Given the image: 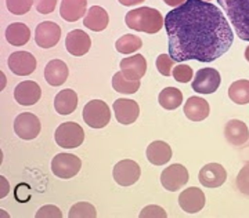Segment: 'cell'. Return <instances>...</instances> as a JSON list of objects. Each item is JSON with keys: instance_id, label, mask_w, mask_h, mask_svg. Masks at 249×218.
Segmentation results:
<instances>
[{"instance_id": "cell-38", "label": "cell", "mask_w": 249, "mask_h": 218, "mask_svg": "<svg viewBox=\"0 0 249 218\" xmlns=\"http://www.w3.org/2000/svg\"><path fill=\"white\" fill-rule=\"evenodd\" d=\"M36 1V10L40 14H50L55 9V4L58 0H35Z\"/></svg>"}, {"instance_id": "cell-20", "label": "cell", "mask_w": 249, "mask_h": 218, "mask_svg": "<svg viewBox=\"0 0 249 218\" xmlns=\"http://www.w3.org/2000/svg\"><path fill=\"white\" fill-rule=\"evenodd\" d=\"M70 75V69L67 64L61 60H52L46 65L45 79L50 86H61L67 82Z\"/></svg>"}, {"instance_id": "cell-7", "label": "cell", "mask_w": 249, "mask_h": 218, "mask_svg": "<svg viewBox=\"0 0 249 218\" xmlns=\"http://www.w3.org/2000/svg\"><path fill=\"white\" fill-rule=\"evenodd\" d=\"M188 180H190L188 170L183 165H178V163L166 167L160 174L162 186L170 192H176L178 189H181L188 183Z\"/></svg>"}, {"instance_id": "cell-3", "label": "cell", "mask_w": 249, "mask_h": 218, "mask_svg": "<svg viewBox=\"0 0 249 218\" xmlns=\"http://www.w3.org/2000/svg\"><path fill=\"white\" fill-rule=\"evenodd\" d=\"M240 39L249 42V0H217Z\"/></svg>"}, {"instance_id": "cell-16", "label": "cell", "mask_w": 249, "mask_h": 218, "mask_svg": "<svg viewBox=\"0 0 249 218\" xmlns=\"http://www.w3.org/2000/svg\"><path fill=\"white\" fill-rule=\"evenodd\" d=\"M40 97H42V88L36 82H32V80L21 82L14 90L16 101L18 104L25 105V106L35 105L40 100Z\"/></svg>"}, {"instance_id": "cell-13", "label": "cell", "mask_w": 249, "mask_h": 218, "mask_svg": "<svg viewBox=\"0 0 249 218\" xmlns=\"http://www.w3.org/2000/svg\"><path fill=\"white\" fill-rule=\"evenodd\" d=\"M198 180L206 188H219L226 183L227 171L219 163H209L199 170Z\"/></svg>"}, {"instance_id": "cell-2", "label": "cell", "mask_w": 249, "mask_h": 218, "mask_svg": "<svg viewBox=\"0 0 249 218\" xmlns=\"http://www.w3.org/2000/svg\"><path fill=\"white\" fill-rule=\"evenodd\" d=\"M124 22L130 29L137 32H145L150 35L160 32L162 26L165 25L162 14L152 7H139L127 11Z\"/></svg>"}, {"instance_id": "cell-11", "label": "cell", "mask_w": 249, "mask_h": 218, "mask_svg": "<svg viewBox=\"0 0 249 218\" xmlns=\"http://www.w3.org/2000/svg\"><path fill=\"white\" fill-rule=\"evenodd\" d=\"M61 39V28L53 21H45L36 26L35 42L42 49H52Z\"/></svg>"}, {"instance_id": "cell-10", "label": "cell", "mask_w": 249, "mask_h": 218, "mask_svg": "<svg viewBox=\"0 0 249 218\" xmlns=\"http://www.w3.org/2000/svg\"><path fill=\"white\" fill-rule=\"evenodd\" d=\"M40 120L36 115L31 112H24L18 115L14 120V131L19 138L22 140H35L40 133Z\"/></svg>"}, {"instance_id": "cell-36", "label": "cell", "mask_w": 249, "mask_h": 218, "mask_svg": "<svg viewBox=\"0 0 249 218\" xmlns=\"http://www.w3.org/2000/svg\"><path fill=\"white\" fill-rule=\"evenodd\" d=\"M62 213L61 210L58 209L57 206L53 204H46L43 207L37 210L36 213V218H61Z\"/></svg>"}, {"instance_id": "cell-17", "label": "cell", "mask_w": 249, "mask_h": 218, "mask_svg": "<svg viewBox=\"0 0 249 218\" xmlns=\"http://www.w3.org/2000/svg\"><path fill=\"white\" fill-rule=\"evenodd\" d=\"M65 47H67V51L72 55L82 57L86 52H89L90 47H91V39L86 32H83L80 29H75L67 35Z\"/></svg>"}, {"instance_id": "cell-29", "label": "cell", "mask_w": 249, "mask_h": 218, "mask_svg": "<svg viewBox=\"0 0 249 218\" xmlns=\"http://www.w3.org/2000/svg\"><path fill=\"white\" fill-rule=\"evenodd\" d=\"M112 87L115 91L122 93V94H134L140 88V80L127 79L121 70V72H116L112 78Z\"/></svg>"}, {"instance_id": "cell-30", "label": "cell", "mask_w": 249, "mask_h": 218, "mask_svg": "<svg viewBox=\"0 0 249 218\" xmlns=\"http://www.w3.org/2000/svg\"><path fill=\"white\" fill-rule=\"evenodd\" d=\"M142 46V39L136 35H124L116 40L115 49L121 54H132L140 50Z\"/></svg>"}, {"instance_id": "cell-15", "label": "cell", "mask_w": 249, "mask_h": 218, "mask_svg": "<svg viewBox=\"0 0 249 218\" xmlns=\"http://www.w3.org/2000/svg\"><path fill=\"white\" fill-rule=\"evenodd\" d=\"M205 193L196 188L191 186L188 189H184L178 196V204L188 214H196L198 211L204 209L205 206Z\"/></svg>"}, {"instance_id": "cell-5", "label": "cell", "mask_w": 249, "mask_h": 218, "mask_svg": "<svg viewBox=\"0 0 249 218\" xmlns=\"http://www.w3.org/2000/svg\"><path fill=\"white\" fill-rule=\"evenodd\" d=\"M57 145L64 149H73L80 147L85 140V131L78 123L65 122L61 123L54 134Z\"/></svg>"}, {"instance_id": "cell-33", "label": "cell", "mask_w": 249, "mask_h": 218, "mask_svg": "<svg viewBox=\"0 0 249 218\" xmlns=\"http://www.w3.org/2000/svg\"><path fill=\"white\" fill-rule=\"evenodd\" d=\"M176 60H173L172 57H170V54H160V57L157 58V69L160 72V75H163V76H170L172 75V68L175 67V64H176Z\"/></svg>"}, {"instance_id": "cell-34", "label": "cell", "mask_w": 249, "mask_h": 218, "mask_svg": "<svg viewBox=\"0 0 249 218\" xmlns=\"http://www.w3.org/2000/svg\"><path fill=\"white\" fill-rule=\"evenodd\" d=\"M193 75H194L193 68L186 64H180L176 68H173V78L180 83H188L193 79Z\"/></svg>"}, {"instance_id": "cell-22", "label": "cell", "mask_w": 249, "mask_h": 218, "mask_svg": "<svg viewBox=\"0 0 249 218\" xmlns=\"http://www.w3.org/2000/svg\"><path fill=\"white\" fill-rule=\"evenodd\" d=\"M224 137L231 145H235V147L244 145L249 138L248 127L244 122L232 119L224 127Z\"/></svg>"}, {"instance_id": "cell-12", "label": "cell", "mask_w": 249, "mask_h": 218, "mask_svg": "<svg viewBox=\"0 0 249 218\" xmlns=\"http://www.w3.org/2000/svg\"><path fill=\"white\" fill-rule=\"evenodd\" d=\"M9 68L18 76H28L36 69V58L28 51H16L9 57Z\"/></svg>"}, {"instance_id": "cell-6", "label": "cell", "mask_w": 249, "mask_h": 218, "mask_svg": "<svg viewBox=\"0 0 249 218\" xmlns=\"http://www.w3.org/2000/svg\"><path fill=\"white\" fill-rule=\"evenodd\" d=\"M82 168V160L72 153H58L52 160V171L55 177L70 180L78 174Z\"/></svg>"}, {"instance_id": "cell-37", "label": "cell", "mask_w": 249, "mask_h": 218, "mask_svg": "<svg viewBox=\"0 0 249 218\" xmlns=\"http://www.w3.org/2000/svg\"><path fill=\"white\" fill-rule=\"evenodd\" d=\"M237 186L241 192L249 195V163L245 165L237 177Z\"/></svg>"}, {"instance_id": "cell-8", "label": "cell", "mask_w": 249, "mask_h": 218, "mask_svg": "<svg viewBox=\"0 0 249 218\" xmlns=\"http://www.w3.org/2000/svg\"><path fill=\"white\" fill-rule=\"evenodd\" d=\"M220 73L213 68H202L196 72L191 87L199 94H212L220 86Z\"/></svg>"}, {"instance_id": "cell-26", "label": "cell", "mask_w": 249, "mask_h": 218, "mask_svg": "<svg viewBox=\"0 0 249 218\" xmlns=\"http://www.w3.org/2000/svg\"><path fill=\"white\" fill-rule=\"evenodd\" d=\"M31 39V31L25 24L22 22H13L6 29V40L11 46H25Z\"/></svg>"}, {"instance_id": "cell-1", "label": "cell", "mask_w": 249, "mask_h": 218, "mask_svg": "<svg viewBox=\"0 0 249 218\" xmlns=\"http://www.w3.org/2000/svg\"><path fill=\"white\" fill-rule=\"evenodd\" d=\"M169 54L178 62H212L230 50L232 29L222 10L205 0H187L165 18Z\"/></svg>"}, {"instance_id": "cell-18", "label": "cell", "mask_w": 249, "mask_h": 218, "mask_svg": "<svg viewBox=\"0 0 249 218\" xmlns=\"http://www.w3.org/2000/svg\"><path fill=\"white\" fill-rule=\"evenodd\" d=\"M119 67L124 76L132 80H140L147 72V61L142 54H136L133 57H126L121 61Z\"/></svg>"}, {"instance_id": "cell-27", "label": "cell", "mask_w": 249, "mask_h": 218, "mask_svg": "<svg viewBox=\"0 0 249 218\" xmlns=\"http://www.w3.org/2000/svg\"><path fill=\"white\" fill-rule=\"evenodd\" d=\"M158 101L162 108H165L168 111H173V109H178L183 102V94L178 88L166 87L160 93Z\"/></svg>"}, {"instance_id": "cell-41", "label": "cell", "mask_w": 249, "mask_h": 218, "mask_svg": "<svg viewBox=\"0 0 249 218\" xmlns=\"http://www.w3.org/2000/svg\"><path fill=\"white\" fill-rule=\"evenodd\" d=\"M163 1H165L168 6H170V7H178V6L183 4L187 0H163Z\"/></svg>"}, {"instance_id": "cell-31", "label": "cell", "mask_w": 249, "mask_h": 218, "mask_svg": "<svg viewBox=\"0 0 249 218\" xmlns=\"http://www.w3.org/2000/svg\"><path fill=\"white\" fill-rule=\"evenodd\" d=\"M70 218H96L97 217V211L93 204H90L88 201H79L75 203L68 213Z\"/></svg>"}, {"instance_id": "cell-21", "label": "cell", "mask_w": 249, "mask_h": 218, "mask_svg": "<svg viewBox=\"0 0 249 218\" xmlns=\"http://www.w3.org/2000/svg\"><path fill=\"white\" fill-rule=\"evenodd\" d=\"M88 0H62L60 16L67 22H75L86 16Z\"/></svg>"}, {"instance_id": "cell-23", "label": "cell", "mask_w": 249, "mask_h": 218, "mask_svg": "<svg viewBox=\"0 0 249 218\" xmlns=\"http://www.w3.org/2000/svg\"><path fill=\"white\" fill-rule=\"evenodd\" d=\"M147 159L155 166H163L172 159V148L165 141H154L147 148Z\"/></svg>"}, {"instance_id": "cell-43", "label": "cell", "mask_w": 249, "mask_h": 218, "mask_svg": "<svg viewBox=\"0 0 249 218\" xmlns=\"http://www.w3.org/2000/svg\"><path fill=\"white\" fill-rule=\"evenodd\" d=\"M205 1H212V0H205Z\"/></svg>"}, {"instance_id": "cell-35", "label": "cell", "mask_w": 249, "mask_h": 218, "mask_svg": "<svg viewBox=\"0 0 249 218\" xmlns=\"http://www.w3.org/2000/svg\"><path fill=\"white\" fill-rule=\"evenodd\" d=\"M168 213L162 209L160 206H155V204H150L145 206L140 213V218H166Z\"/></svg>"}, {"instance_id": "cell-32", "label": "cell", "mask_w": 249, "mask_h": 218, "mask_svg": "<svg viewBox=\"0 0 249 218\" xmlns=\"http://www.w3.org/2000/svg\"><path fill=\"white\" fill-rule=\"evenodd\" d=\"M6 4L10 13L16 16H24L29 13L34 4V0H6Z\"/></svg>"}, {"instance_id": "cell-40", "label": "cell", "mask_w": 249, "mask_h": 218, "mask_svg": "<svg viewBox=\"0 0 249 218\" xmlns=\"http://www.w3.org/2000/svg\"><path fill=\"white\" fill-rule=\"evenodd\" d=\"M122 6H127V7H130V6H136V4H140L142 1H145V0H118Z\"/></svg>"}, {"instance_id": "cell-39", "label": "cell", "mask_w": 249, "mask_h": 218, "mask_svg": "<svg viewBox=\"0 0 249 218\" xmlns=\"http://www.w3.org/2000/svg\"><path fill=\"white\" fill-rule=\"evenodd\" d=\"M0 181H1V184H3V189H1V192H0V198L3 199V198L9 193L10 186H9V183L6 181V178H4V177H0Z\"/></svg>"}, {"instance_id": "cell-42", "label": "cell", "mask_w": 249, "mask_h": 218, "mask_svg": "<svg viewBox=\"0 0 249 218\" xmlns=\"http://www.w3.org/2000/svg\"><path fill=\"white\" fill-rule=\"evenodd\" d=\"M245 58H247V61L249 62V46L247 47V50H245Z\"/></svg>"}, {"instance_id": "cell-4", "label": "cell", "mask_w": 249, "mask_h": 218, "mask_svg": "<svg viewBox=\"0 0 249 218\" xmlns=\"http://www.w3.org/2000/svg\"><path fill=\"white\" fill-rule=\"evenodd\" d=\"M83 120L91 129H104L111 122V111L104 101L93 100L83 108Z\"/></svg>"}, {"instance_id": "cell-28", "label": "cell", "mask_w": 249, "mask_h": 218, "mask_svg": "<svg viewBox=\"0 0 249 218\" xmlns=\"http://www.w3.org/2000/svg\"><path fill=\"white\" fill-rule=\"evenodd\" d=\"M229 97L238 105L249 104V80H237L229 87Z\"/></svg>"}, {"instance_id": "cell-25", "label": "cell", "mask_w": 249, "mask_h": 218, "mask_svg": "<svg viewBox=\"0 0 249 218\" xmlns=\"http://www.w3.org/2000/svg\"><path fill=\"white\" fill-rule=\"evenodd\" d=\"M76 106H78V94L71 88L61 90L54 98V108L57 114L71 115L72 112H75Z\"/></svg>"}, {"instance_id": "cell-24", "label": "cell", "mask_w": 249, "mask_h": 218, "mask_svg": "<svg viewBox=\"0 0 249 218\" xmlns=\"http://www.w3.org/2000/svg\"><path fill=\"white\" fill-rule=\"evenodd\" d=\"M108 22H109L108 13L100 6H91L83 19V25L94 32L104 31L108 26Z\"/></svg>"}, {"instance_id": "cell-14", "label": "cell", "mask_w": 249, "mask_h": 218, "mask_svg": "<svg viewBox=\"0 0 249 218\" xmlns=\"http://www.w3.org/2000/svg\"><path fill=\"white\" fill-rule=\"evenodd\" d=\"M114 112L115 117L121 124H132L137 120L139 115H140V106L133 100H127V98H119L116 100L114 105Z\"/></svg>"}, {"instance_id": "cell-9", "label": "cell", "mask_w": 249, "mask_h": 218, "mask_svg": "<svg viewBox=\"0 0 249 218\" xmlns=\"http://www.w3.org/2000/svg\"><path fill=\"white\" fill-rule=\"evenodd\" d=\"M114 180L118 185L121 186H130L139 181L142 175V168L140 166L130 159H124L118 162L114 167Z\"/></svg>"}, {"instance_id": "cell-19", "label": "cell", "mask_w": 249, "mask_h": 218, "mask_svg": "<svg viewBox=\"0 0 249 218\" xmlns=\"http://www.w3.org/2000/svg\"><path fill=\"white\" fill-rule=\"evenodd\" d=\"M211 112L208 101L201 97H190L184 104V115L193 122H202Z\"/></svg>"}]
</instances>
